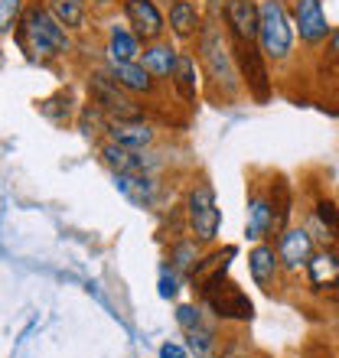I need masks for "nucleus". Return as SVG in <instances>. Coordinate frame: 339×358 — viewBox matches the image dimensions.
I'll use <instances>...</instances> for the list:
<instances>
[{
    "instance_id": "obj_1",
    "label": "nucleus",
    "mask_w": 339,
    "mask_h": 358,
    "mask_svg": "<svg viewBox=\"0 0 339 358\" xmlns=\"http://www.w3.org/2000/svg\"><path fill=\"white\" fill-rule=\"evenodd\" d=\"M20 43L33 56H66L69 52V29L59 23L46 7H29L20 17Z\"/></svg>"
},
{
    "instance_id": "obj_21",
    "label": "nucleus",
    "mask_w": 339,
    "mask_h": 358,
    "mask_svg": "<svg viewBox=\"0 0 339 358\" xmlns=\"http://www.w3.org/2000/svg\"><path fill=\"white\" fill-rule=\"evenodd\" d=\"M170 29H173L179 39H189L199 33V10L193 0H177V3L170 7Z\"/></svg>"
},
{
    "instance_id": "obj_31",
    "label": "nucleus",
    "mask_w": 339,
    "mask_h": 358,
    "mask_svg": "<svg viewBox=\"0 0 339 358\" xmlns=\"http://www.w3.org/2000/svg\"><path fill=\"white\" fill-rule=\"evenodd\" d=\"M330 56L339 59V29H333L330 33Z\"/></svg>"
},
{
    "instance_id": "obj_13",
    "label": "nucleus",
    "mask_w": 339,
    "mask_h": 358,
    "mask_svg": "<svg viewBox=\"0 0 339 358\" xmlns=\"http://www.w3.org/2000/svg\"><path fill=\"white\" fill-rule=\"evenodd\" d=\"M108 76L131 94H147L153 88V76L144 62H111Z\"/></svg>"
},
{
    "instance_id": "obj_28",
    "label": "nucleus",
    "mask_w": 339,
    "mask_h": 358,
    "mask_svg": "<svg viewBox=\"0 0 339 358\" xmlns=\"http://www.w3.org/2000/svg\"><path fill=\"white\" fill-rule=\"evenodd\" d=\"M177 322L183 326V329H196V326H202V313L196 310V306H177Z\"/></svg>"
},
{
    "instance_id": "obj_3",
    "label": "nucleus",
    "mask_w": 339,
    "mask_h": 358,
    "mask_svg": "<svg viewBox=\"0 0 339 358\" xmlns=\"http://www.w3.org/2000/svg\"><path fill=\"white\" fill-rule=\"evenodd\" d=\"M199 52H202V66L209 69V78L226 88L228 94H235L238 92L235 56L228 52V46L222 43V33L216 27H202V33H199Z\"/></svg>"
},
{
    "instance_id": "obj_2",
    "label": "nucleus",
    "mask_w": 339,
    "mask_h": 358,
    "mask_svg": "<svg viewBox=\"0 0 339 358\" xmlns=\"http://www.w3.org/2000/svg\"><path fill=\"white\" fill-rule=\"evenodd\" d=\"M261 13V29H258V46L268 59H287L293 49V20L284 7V0H261L258 3Z\"/></svg>"
},
{
    "instance_id": "obj_26",
    "label": "nucleus",
    "mask_w": 339,
    "mask_h": 358,
    "mask_svg": "<svg viewBox=\"0 0 339 358\" xmlns=\"http://www.w3.org/2000/svg\"><path fill=\"white\" fill-rule=\"evenodd\" d=\"M20 10H23V0H0V36L13 27V20L20 17Z\"/></svg>"
},
{
    "instance_id": "obj_18",
    "label": "nucleus",
    "mask_w": 339,
    "mask_h": 358,
    "mask_svg": "<svg viewBox=\"0 0 339 358\" xmlns=\"http://www.w3.org/2000/svg\"><path fill=\"white\" fill-rule=\"evenodd\" d=\"M111 141L127 147V150H144L153 143V127L141 121H111Z\"/></svg>"
},
{
    "instance_id": "obj_27",
    "label": "nucleus",
    "mask_w": 339,
    "mask_h": 358,
    "mask_svg": "<svg viewBox=\"0 0 339 358\" xmlns=\"http://www.w3.org/2000/svg\"><path fill=\"white\" fill-rule=\"evenodd\" d=\"M199 264L196 261V245H177L173 248V267L177 271H186V267Z\"/></svg>"
},
{
    "instance_id": "obj_23",
    "label": "nucleus",
    "mask_w": 339,
    "mask_h": 358,
    "mask_svg": "<svg viewBox=\"0 0 339 358\" xmlns=\"http://www.w3.org/2000/svg\"><path fill=\"white\" fill-rule=\"evenodd\" d=\"M46 10L66 29H78L85 23V0H46Z\"/></svg>"
},
{
    "instance_id": "obj_15",
    "label": "nucleus",
    "mask_w": 339,
    "mask_h": 358,
    "mask_svg": "<svg viewBox=\"0 0 339 358\" xmlns=\"http://www.w3.org/2000/svg\"><path fill=\"white\" fill-rule=\"evenodd\" d=\"M102 157L114 173H151V166H153L147 157H141L137 150H127V147H121V143H114V141L102 147Z\"/></svg>"
},
{
    "instance_id": "obj_25",
    "label": "nucleus",
    "mask_w": 339,
    "mask_h": 358,
    "mask_svg": "<svg viewBox=\"0 0 339 358\" xmlns=\"http://www.w3.org/2000/svg\"><path fill=\"white\" fill-rule=\"evenodd\" d=\"M317 218L323 222L326 235H333L339 241V208L333 206V202H320V206H317Z\"/></svg>"
},
{
    "instance_id": "obj_16",
    "label": "nucleus",
    "mask_w": 339,
    "mask_h": 358,
    "mask_svg": "<svg viewBox=\"0 0 339 358\" xmlns=\"http://www.w3.org/2000/svg\"><path fill=\"white\" fill-rule=\"evenodd\" d=\"M277 267H281V257L274 255L271 245H258L248 255V271H251V280L261 287V290H271L274 277H277Z\"/></svg>"
},
{
    "instance_id": "obj_14",
    "label": "nucleus",
    "mask_w": 339,
    "mask_h": 358,
    "mask_svg": "<svg viewBox=\"0 0 339 358\" xmlns=\"http://www.w3.org/2000/svg\"><path fill=\"white\" fill-rule=\"evenodd\" d=\"M274 222H277V215H274V202L268 196H251L248 199V228L245 235L251 238V241H261L268 231H274Z\"/></svg>"
},
{
    "instance_id": "obj_30",
    "label": "nucleus",
    "mask_w": 339,
    "mask_h": 358,
    "mask_svg": "<svg viewBox=\"0 0 339 358\" xmlns=\"http://www.w3.org/2000/svg\"><path fill=\"white\" fill-rule=\"evenodd\" d=\"M160 358H186V345H177V342H163V345H160Z\"/></svg>"
},
{
    "instance_id": "obj_17",
    "label": "nucleus",
    "mask_w": 339,
    "mask_h": 358,
    "mask_svg": "<svg viewBox=\"0 0 339 358\" xmlns=\"http://www.w3.org/2000/svg\"><path fill=\"white\" fill-rule=\"evenodd\" d=\"M137 56H141V36L134 29L114 23L108 29V59L111 62H137Z\"/></svg>"
},
{
    "instance_id": "obj_10",
    "label": "nucleus",
    "mask_w": 339,
    "mask_h": 358,
    "mask_svg": "<svg viewBox=\"0 0 339 358\" xmlns=\"http://www.w3.org/2000/svg\"><path fill=\"white\" fill-rule=\"evenodd\" d=\"M277 257L287 271H300L307 261L313 257V241L303 228H284L281 245H277Z\"/></svg>"
},
{
    "instance_id": "obj_24",
    "label": "nucleus",
    "mask_w": 339,
    "mask_h": 358,
    "mask_svg": "<svg viewBox=\"0 0 339 358\" xmlns=\"http://www.w3.org/2000/svg\"><path fill=\"white\" fill-rule=\"evenodd\" d=\"M186 352L193 358H212L216 352V336L206 326H196V329H186Z\"/></svg>"
},
{
    "instance_id": "obj_6",
    "label": "nucleus",
    "mask_w": 339,
    "mask_h": 358,
    "mask_svg": "<svg viewBox=\"0 0 339 358\" xmlns=\"http://www.w3.org/2000/svg\"><path fill=\"white\" fill-rule=\"evenodd\" d=\"M232 56H235V62H238V72L245 76L248 92H251L258 101H268L271 85H268V72H264V62H261V46H258L254 39L232 36Z\"/></svg>"
},
{
    "instance_id": "obj_32",
    "label": "nucleus",
    "mask_w": 339,
    "mask_h": 358,
    "mask_svg": "<svg viewBox=\"0 0 339 358\" xmlns=\"http://www.w3.org/2000/svg\"><path fill=\"white\" fill-rule=\"evenodd\" d=\"M228 7V0H209V10L212 13H219V10H226Z\"/></svg>"
},
{
    "instance_id": "obj_9",
    "label": "nucleus",
    "mask_w": 339,
    "mask_h": 358,
    "mask_svg": "<svg viewBox=\"0 0 339 358\" xmlns=\"http://www.w3.org/2000/svg\"><path fill=\"white\" fill-rule=\"evenodd\" d=\"M124 17L134 27V33L141 39H147V43L160 39V33L167 29L163 27V13L157 10L153 0H124Z\"/></svg>"
},
{
    "instance_id": "obj_33",
    "label": "nucleus",
    "mask_w": 339,
    "mask_h": 358,
    "mask_svg": "<svg viewBox=\"0 0 339 358\" xmlns=\"http://www.w3.org/2000/svg\"><path fill=\"white\" fill-rule=\"evenodd\" d=\"M92 3H98V7H104V3H111V0H92Z\"/></svg>"
},
{
    "instance_id": "obj_5",
    "label": "nucleus",
    "mask_w": 339,
    "mask_h": 358,
    "mask_svg": "<svg viewBox=\"0 0 339 358\" xmlns=\"http://www.w3.org/2000/svg\"><path fill=\"white\" fill-rule=\"evenodd\" d=\"M199 290H202L206 303L219 313V316H222V320H242V322H248L254 316L251 300H248L245 293L238 290L235 283L222 280V277H212V280H206L202 287H199Z\"/></svg>"
},
{
    "instance_id": "obj_8",
    "label": "nucleus",
    "mask_w": 339,
    "mask_h": 358,
    "mask_svg": "<svg viewBox=\"0 0 339 358\" xmlns=\"http://www.w3.org/2000/svg\"><path fill=\"white\" fill-rule=\"evenodd\" d=\"M293 29L300 33L307 46H320L323 39H330V23H326L320 0H297L293 3Z\"/></svg>"
},
{
    "instance_id": "obj_20",
    "label": "nucleus",
    "mask_w": 339,
    "mask_h": 358,
    "mask_svg": "<svg viewBox=\"0 0 339 358\" xmlns=\"http://www.w3.org/2000/svg\"><path fill=\"white\" fill-rule=\"evenodd\" d=\"M177 59H179V52L170 43H153V46L144 49V66L151 69V76H157V78H173Z\"/></svg>"
},
{
    "instance_id": "obj_29",
    "label": "nucleus",
    "mask_w": 339,
    "mask_h": 358,
    "mask_svg": "<svg viewBox=\"0 0 339 358\" xmlns=\"http://www.w3.org/2000/svg\"><path fill=\"white\" fill-rule=\"evenodd\" d=\"M177 290H179L177 273L163 267V271H160V296H163V300H173V296H177Z\"/></svg>"
},
{
    "instance_id": "obj_22",
    "label": "nucleus",
    "mask_w": 339,
    "mask_h": 358,
    "mask_svg": "<svg viewBox=\"0 0 339 358\" xmlns=\"http://www.w3.org/2000/svg\"><path fill=\"white\" fill-rule=\"evenodd\" d=\"M196 82H199V72H196V59L189 52H179L177 59V72H173V85L177 92L183 94V101L196 104Z\"/></svg>"
},
{
    "instance_id": "obj_11",
    "label": "nucleus",
    "mask_w": 339,
    "mask_h": 358,
    "mask_svg": "<svg viewBox=\"0 0 339 358\" xmlns=\"http://www.w3.org/2000/svg\"><path fill=\"white\" fill-rule=\"evenodd\" d=\"M226 23L232 36L242 39H254L258 43V29H261V13L251 0H228L226 7Z\"/></svg>"
},
{
    "instance_id": "obj_12",
    "label": "nucleus",
    "mask_w": 339,
    "mask_h": 358,
    "mask_svg": "<svg viewBox=\"0 0 339 358\" xmlns=\"http://www.w3.org/2000/svg\"><path fill=\"white\" fill-rule=\"evenodd\" d=\"M114 186L137 208H151L157 202V182L151 179V173H114Z\"/></svg>"
},
{
    "instance_id": "obj_19",
    "label": "nucleus",
    "mask_w": 339,
    "mask_h": 358,
    "mask_svg": "<svg viewBox=\"0 0 339 358\" xmlns=\"http://www.w3.org/2000/svg\"><path fill=\"white\" fill-rule=\"evenodd\" d=\"M307 277L317 290H330L339 283V255L333 251H320V255H313L307 261Z\"/></svg>"
},
{
    "instance_id": "obj_4",
    "label": "nucleus",
    "mask_w": 339,
    "mask_h": 358,
    "mask_svg": "<svg viewBox=\"0 0 339 358\" xmlns=\"http://www.w3.org/2000/svg\"><path fill=\"white\" fill-rule=\"evenodd\" d=\"M186 215L196 241H216L219 225H222V212H219V202H216V189L209 182H196L193 186V192L186 199Z\"/></svg>"
},
{
    "instance_id": "obj_7",
    "label": "nucleus",
    "mask_w": 339,
    "mask_h": 358,
    "mask_svg": "<svg viewBox=\"0 0 339 358\" xmlns=\"http://www.w3.org/2000/svg\"><path fill=\"white\" fill-rule=\"evenodd\" d=\"M92 94L95 104L111 114V121H141V108L124 94V88L111 76H92Z\"/></svg>"
}]
</instances>
